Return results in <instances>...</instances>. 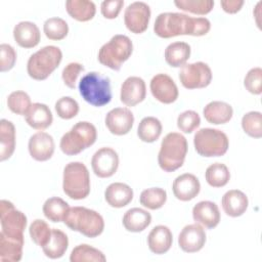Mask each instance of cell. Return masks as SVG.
I'll return each mask as SVG.
<instances>
[{
  "label": "cell",
  "instance_id": "obj_30",
  "mask_svg": "<svg viewBox=\"0 0 262 262\" xmlns=\"http://www.w3.org/2000/svg\"><path fill=\"white\" fill-rule=\"evenodd\" d=\"M66 8L71 17L79 21H88L93 18L96 12L95 4L88 0H68Z\"/></svg>",
  "mask_w": 262,
  "mask_h": 262
},
{
  "label": "cell",
  "instance_id": "obj_31",
  "mask_svg": "<svg viewBox=\"0 0 262 262\" xmlns=\"http://www.w3.org/2000/svg\"><path fill=\"white\" fill-rule=\"evenodd\" d=\"M190 56V46L185 42H173L165 49V60L173 67L178 68L185 64Z\"/></svg>",
  "mask_w": 262,
  "mask_h": 262
},
{
  "label": "cell",
  "instance_id": "obj_8",
  "mask_svg": "<svg viewBox=\"0 0 262 262\" xmlns=\"http://www.w3.org/2000/svg\"><path fill=\"white\" fill-rule=\"evenodd\" d=\"M133 44L129 37L125 35H115L103 44L98 51L99 62L114 71H119L122 64L131 56Z\"/></svg>",
  "mask_w": 262,
  "mask_h": 262
},
{
  "label": "cell",
  "instance_id": "obj_20",
  "mask_svg": "<svg viewBox=\"0 0 262 262\" xmlns=\"http://www.w3.org/2000/svg\"><path fill=\"white\" fill-rule=\"evenodd\" d=\"M192 218L195 223L202 224L208 229H212L220 222L219 208L211 201L199 202L192 209Z\"/></svg>",
  "mask_w": 262,
  "mask_h": 262
},
{
  "label": "cell",
  "instance_id": "obj_13",
  "mask_svg": "<svg viewBox=\"0 0 262 262\" xmlns=\"http://www.w3.org/2000/svg\"><path fill=\"white\" fill-rule=\"evenodd\" d=\"M94 174L100 178L113 176L119 167V156L112 147H101L96 150L91 159Z\"/></svg>",
  "mask_w": 262,
  "mask_h": 262
},
{
  "label": "cell",
  "instance_id": "obj_9",
  "mask_svg": "<svg viewBox=\"0 0 262 262\" xmlns=\"http://www.w3.org/2000/svg\"><path fill=\"white\" fill-rule=\"evenodd\" d=\"M193 145L202 157H221L226 154L229 141L227 135L214 128H202L194 134Z\"/></svg>",
  "mask_w": 262,
  "mask_h": 262
},
{
  "label": "cell",
  "instance_id": "obj_6",
  "mask_svg": "<svg viewBox=\"0 0 262 262\" xmlns=\"http://www.w3.org/2000/svg\"><path fill=\"white\" fill-rule=\"evenodd\" d=\"M63 192L73 200H82L90 193V176L87 167L81 162L66 165L62 176Z\"/></svg>",
  "mask_w": 262,
  "mask_h": 262
},
{
  "label": "cell",
  "instance_id": "obj_49",
  "mask_svg": "<svg viewBox=\"0 0 262 262\" xmlns=\"http://www.w3.org/2000/svg\"><path fill=\"white\" fill-rule=\"evenodd\" d=\"M222 9L227 13H236L241 10L244 5V1L242 0H226L220 2Z\"/></svg>",
  "mask_w": 262,
  "mask_h": 262
},
{
  "label": "cell",
  "instance_id": "obj_14",
  "mask_svg": "<svg viewBox=\"0 0 262 262\" xmlns=\"http://www.w3.org/2000/svg\"><path fill=\"white\" fill-rule=\"evenodd\" d=\"M152 96L162 103H172L178 98V88L174 80L166 74H158L150 81Z\"/></svg>",
  "mask_w": 262,
  "mask_h": 262
},
{
  "label": "cell",
  "instance_id": "obj_44",
  "mask_svg": "<svg viewBox=\"0 0 262 262\" xmlns=\"http://www.w3.org/2000/svg\"><path fill=\"white\" fill-rule=\"evenodd\" d=\"M201 124V118L194 111H185L177 118V127L184 133H191Z\"/></svg>",
  "mask_w": 262,
  "mask_h": 262
},
{
  "label": "cell",
  "instance_id": "obj_28",
  "mask_svg": "<svg viewBox=\"0 0 262 262\" xmlns=\"http://www.w3.org/2000/svg\"><path fill=\"white\" fill-rule=\"evenodd\" d=\"M15 148V128L12 122L2 119L0 121V161L9 159Z\"/></svg>",
  "mask_w": 262,
  "mask_h": 262
},
{
  "label": "cell",
  "instance_id": "obj_40",
  "mask_svg": "<svg viewBox=\"0 0 262 262\" xmlns=\"http://www.w3.org/2000/svg\"><path fill=\"white\" fill-rule=\"evenodd\" d=\"M242 127L246 134L253 138L262 136V115L260 112H249L242 118Z\"/></svg>",
  "mask_w": 262,
  "mask_h": 262
},
{
  "label": "cell",
  "instance_id": "obj_42",
  "mask_svg": "<svg viewBox=\"0 0 262 262\" xmlns=\"http://www.w3.org/2000/svg\"><path fill=\"white\" fill-rule=\"evenodd\" d=\"M174 4L181 10L199 15L209 13L214 7V1L212 0H176Z\"/></svg>",
  "mask_w": 262,
  "mask_h": 262
},
{
  "label": "cell",
  "instance_id": "obj_24",
  "mask_svg": "<svg viewBox=\"0 0 262 262\" xmlns=\"http://www.w3.org/2000/svg\"><path fill=\"white\" fill-rule=\"evenodd\" d=\"M104 199L111 207L123 208L132 201L133 190L128 184L114 182L105 188Z\"/></svg>",
  "mask_w": 262,
  "mask_h": 262
},
{
  "label": "cell",
  "instance_id": "obj_23",
  "mask_svg": "<svg viewBox=\"0 0 262 262\" xmlns=\"http://www.w3.org/2000/svg\"><path fill=\"white\" fill-rule=\"evenodd\" d=\"M223 211L230 217L242 216L248 209V196L238 189H231L224 193L221 200Z\"/></svg>",
  "mask_w": 262,
  "mask_h": 262
},
{
  "label": "cell",
  "instance_id": "obj_26",
  "mask_svg": "<svg viewBox=\"0 0 262 262\" xmlns=\"http://www.w3.org/2000/svg\"><path fill=\"white\" fill-rule=\"evenodd\" d=\"M205 119L214 125L225 124L229 122L233 115V110L230 104L224 101H211L203 110Z\"/></svg>",
  "mask_w": 262,
  "mask_h": 262
},
{
  "label": "cell",
  "instance_id": "obj_41",
  "mask_svg": "<svg viewBox=\"0 0 262 262\" xmlns=\"http://www.w3.org/2000/svg\"><path fill=\"white\" fill-rule=\"evenodd\" d=\"M51 231L52 229L42 219L34 220L29 228V233L32 241L41 248H43L48 243L51 236Z\"/></svg>",
  "mask_w": 262,
  "mask_h": 262
},
{
  "label": "cell",
  "instance_id": "obj_27",
  "mask_svg": "<svg viewBox=\"0 0 262 262\" xmlns=\"http://www.w3.org/2000/svg\"><path fill=\"white\" fill-rule=\"evenodd\" d=\"M151 222V215L141 208H132L123 216V225L131 232L143 231Z\"/></svg>",
  "mask_w": 262,
  "mask_h": 262
},
{
  "label": "cell",
  "instance_id": "obj_48",
  "mask_svg": "<svg viewBox=\"0 0 262 262\" xmlns=\"http://www.w3.org/2000/svg\"><path fill=\"white\" fill-rule=\"evenodd\" d=\"M124 5L123 0H105L101 2L100 11L101 14L108 19L116 18Z\"/></svg>",
  "mask_w": 262,
  "mask_h": 262
},
{
  "label": "cell",
  "instance_id": "obj_4",
  "mask_svg": "<svg viewBox=\"0 0 262 262\" xmlns=\"http://www.w3.org/2000/svg\"><path fill=\"white\" fill-rule=\"evenodd\" d=\"M63 222L70 229L91 238L100 235L104 229L102 216L85 207L70 208Z\"/></svg>",
  "mask_w": 262,
  "mask_h": 262
},
{
  "label": "cell",
  "instance_id": "obj_47",
  "mask_svg": "<svg viewBox=\"0 0 262 262\" xmlns=\"http://www.w3.org/2000/svg\"><path fill=\"white\" fill-rule=\"evenodd\" d=\"M84 71L83 64L79 62H71L66 66L61 73V78L63 83L71 89H75L77 79L81 72Z\"/></svg>",
  "mask_w": 262,
  "mask_h": 262
},
{
  "label": "cell",
  "instance_id": "obj_3",
  "mask_svg": "<svg viewBox=\"0 0 262 262\" xmlns=\"http://www.w3.org/2000/svg\"><path fill=\"white\" fill-rule=\"evenodd\" d=\"M78 88L82 98L93 106H103L112 99L111 80L98 72L86 74L80 80Z\"/></svg>",
  "mask_w": 262,
  "mask_h": 262
},
{
  "label": "cell",
  "instance_id": "obj_45",
  "mask_svg": "<svg viewBox=\"0 0 262 262\" xmlns=\"http://www.w3.org/2000/svg\"><path fill=\"white\" fill-rule=\"evenodd\" d=\"M245 88L252 94L259 95L262 92V70L261 68L251 69L245 79H244Z\"/></svg>",
  "mask_w": 262,
  "mask_h": 262
},
{
  "label": "cell",
  "instance_id": "obj_11",
  "mask_svg": "<svg viewBox=\"0 0 262 262\" xmlns=\"http://www.w3.org/2000/svg\"><path fill=\"white\" fill-rule=\"evenodd\" d=\"M179 80L186 89L205 88L212 81V71L203 61L185 63L179 71Z\"/></svg>",
  "mask_w": 262,
  "mask_h": 262
},
{
  "label": "cell",
  "instance_id": "obj_36",
  "mask_svg": "<svg viewBox=\"0 0 262 262\" xmlns=\"http://www.w3.org/2000/svg\"><path fill=\"white\" fill-rule=\"evenodd\" d=\"M205 177L210 186L222 187L228 183L230 179V173L226 165L222 163H214L207 168Z\"/></svg>",
  "mask_w": 262,
  "mask_h": 262
},
{
  "label": "cell",
  "instance_id": "obj_17",
  "mask_svg": "<svg viewBox=\"0 0 262 262\" xmlns=\"http://www.w3.org/2000/svg\"><path fill=\"white\" fill-rule=\"evenodd\" d=\"M54 140L51 135L46 132L39 131L33 134L28 143V148L31 157L39 162L49 160L54 152Z\"/></svg>",
  "mask_w": 262,
  "mask_h": 262
},
{
  "label": "cell",
  "instance_id": "obj_7",
  "mask_svg": "<svg viewBox=\"0 0 262 262\" xmlns=\"http://www.w3.org/2000/svg\"><path fill=\"white\" fill-rule=\"evenodd\" d=\"M61 59L62 52L58 47L45 46L30 56L27 63L28 74L34 80H45L58 68Z\"/></svg>",
  "mask_w": 262,
  "mask_h": 262
},
{
  "label": "cell",
  "instance_id": "obj_32",
  "mask_svg": "<svg viewBox=\"0 0 262 262\" xmlns=\"http://www.w3.org/2000/svg\"><path fill=\"white\" fill-rule=\"evenodd\" d=\"M24 239L8 238L0 235V261L17 262L23 257Z\"/></svg>",
  "mask_w": 262,
  "mask_h": 262
},
{
  "label": "cell",
  "instance_id": "obj_1",
  "mask_svg": "<svg viewBox=\"0 0 262 262\" xmlns=\"http://www.w3.org/2000/svg\"><path fill=\"white\" fill-rule=\"evenodd\" d=\"M211 29L206 17H191L179 12L160 13L154 25V32L161 38H172L179 35L204 36Z\"/></svg>",
  "mask_w": 262,
  "mask_h": 262
},
{
  "label": "cell",
  "instance_id": "obj_19",
  "mask_svg": "<svg viewBox=\"0 0 262 262\" xmlns=\"http://www.w3.org/2000/svg\"><path fill=\"white\" fill-rule=\"evenodd\" d=\"M172 190L176 199L187 202L194 199L199 194L201 184L196 176L190 173H184L175 178L173 181Z\"/></svg>",
  "mask_w": 262,
  "mask_h": 262
},
{
  "label": "cell",
  "instance_id": "obj_46",
  "mask_svg": "<svg viewBox=\"0 0 262 262\" xmlns=\"http://www.w3.org/2000/svg\"><path fill=\"white\" fill-rule=\"evenodd\" d=\"M16 61V52L14 48L6 43L0 45V71L7 72L14 67Z\"/></svg>",
  "mask_w": 262,
  "mask_h": 262
},
{
  "label": "cell",
  "instance_id": "obj_33",
  "mask_svg": "<svg viewBox=\"0 0 262 262\" xmlns=\"http://www.w3.org/2000/svg\"><path fill=\"white\" fill-rule=\"evenodd\" d=\"M42 210L44 216L48 220L52 222H61L64 220L70 210V206L62 199L52 196L45 201Z\"/></svg>",
  "mask_w": 262,
  "mask_h": 262
},
{
  "label": "cell",
  "instance_id": "obj_5",
  "mask_svg": "<svg viewBox=\"0 0 262 262\" xmlns=\"http://www.w3.org/2000/svg\"><path fill=\"white\" fill-rule=\"evenodd\" d=\"M97 137V131L93 124L81 121L76 123L69 132L62 135L59 147L67 156H75L91 146Z\"/></svg>",
  "mask_w": 262,
  "mask_h": 262
},
{
  "label": "cell",
  "instance_id": "obj_21",
  "mask_svg": "<svg viewBox=\"0 0 262 262\" xmlns=\"http://www.w3.org/2000/svg\"><path fill=\"white\" fill-rule=\"evenodd\" d=\"M13 38L23 48H33L40 42V31L32 21H20L13 29Z\"/></svg>",
  "mask_w": 262,
  "mask_h": 262
},
{
  "label": "cell",
  "instance_id": "obj_16",
  "mask_svg": "<svg viewBox=\"0 0 262 262\" xmlns=\"http://www.w3.org/2000/svg\"><path fill=\"white\" fill-rule=\"evenodd\" d=\"M104 121L112 134L125 135L133 126L134 116L127 107H116L106 114Z\"/></svg>",
  "mask_w": 262,
  "mask_h": 262
},
{
  "label": "cell",
  "instance_id": "obj_22",
  "mask_svg": "<svg viewBox=\"0 0 262 262\" xmlns=\"http://www.w3.org/2000/svg\"><path fill=\"white\" fill-rule=\"evenodd\" d=\"M173 243V235L169 227L165 225H157L155 226L148 236H147V245L149 250L157 255L167 253Z\"/></svg>",
  "mask_w": 262,
  "mask_h": 262
},
{
  "label": "cell",
  "instance_id": "obj_2",
  "mask_svg": "<svg viewBox=\"0 0 262 262\" xmlns=\"http://www.w3.org/2000/svg\"><path fill=\"white\" fill-rule=\"evenodd\" d=\"M187 140L177 132L168 133L161 143L158 155V163L165 172H173L179 169L187 154Z\"/></svg>",
  "mask_w": 262,
  "mask_h": 262
},
{
  "label": "cell",
  "instance_id": "obj_29",
  "mask_svg": "<svg viewBox=\"0 0 262 262\" xmlns=\"http://www.w3.org/2000/svg\"><path fill=\"white\" fill-rule=\"evenodd\" d=\"M69 238L67 234L57 228H52L51 236L48 243L42 248L46 257L50 259H58L62 257L68 249Z\"/></svg>",
  "mask_w": 262,
  "mask_h": 262
},
{
  "label": "cell",
  "instance_id": "obj_15",
  "mask_svg": "<svg viewBox=\"0 0 262 262\" xmlns=\"http://www.w3.org/2000/svg\"><path fill=\"white\" fill-rule=\"evenodd\" d=\"M206 244V232L199 224H188L183 227L178 236V245L183 252L195 253Z\"/></svg>",
  "mask_w": 262,
  "mask_h": 262
},
{
  "label": "cell",
  "instance_id": "obj_12",
  "mask_svg": "<svg viewBox=\"0 0 262 262\" xmlns=\"http://www.w3.org/2000/svg\"><path fill=\"white\" fill-rule=\"evenodd\" d=\"M150 19L149 6L141 1H136L127 6L124 13V23L126 28L134 33L141 34L147 27Z\"/></svg>",
  "mask_w": 262,
  "mask_h": 262
},
{
  "label": "cell",
  "instance_id": "obj_35",
  "mask_svg": "<svg viewBox=\"0 0 262 262\" xmlns=\"http://www.w3.org/2000/svg\"><path fill=\"white\" fill-rule=\"evenodd\" d=\"M71 262H104V254L89 245L82 244L75 247L70 255Z\"/></svg>",
  "mask_w": 262,
  "mask_h": 262
},
{
  "label": "cell",
  "instance_id": "obj_39",
  "mask_svg": "<svg viewBox=\"0 0 262 262\" xmlns=\"http://www.w3.org/2000/svg\"><path fill=\"white\" fill-rule=\"evenodd\" d=\"M31 105V98L25 91H13L7 97V106L13 114L26 116Z\"/></svg>",
  "mask_w": 262,
  "mask_h": 262
},
{
  "label": "cell",
  "instance_id": "obj_10",
  "mask_svg": "<svg viewBox=\"0 0 262 262\" xmlns=\"http://www.w3.org/2000/svg\"><path fill=\"white\" fill-rule=\"evenodd\" d=\"M0 235L8 238L24 239L27 217L23 212L16 210L13 204L7 200H1L0 202Z\"/></svg>",
  "mask_w": 262,
  "mask_h": 262
},
{
  "label": "cell",
  "instance_id": "obj_43",
  "mask_svg": "<svg viewBox=\"0 0 262 262\" xmlns=\"http://www.w3.org/2000/svg\"><path fill=\"white\" fill-rule=\"evenodd\" d=\"M55 112L58 115L59 118L64 120H70L76 117L79 113V104L78 102L70 97V96H63L59 98L55 102Z\"/></svg>",
  "mask_w": 262,
  "mask_h": 262
},
{
  "label": "cell",
  "instance_id": "obj_34",
  "mask_svg": "<svg viewBox=\"0 0 262 262\" xmlns=\"http://www.w3.org/2000/svg\"><path fill=\"white\" fill-rule=\"evenodd\" d=\"M162 134V124L155 117L143 118L137 128V135L143 142L151 143L159 139Z\"/></svg>",
  "mask_w": 262,
  "mask_h": 262
},
{
  "label": "cell",
  "instance_id": "obj_37",
  "mask_svg": "<svg viewBox=\"0 0 262 262\" xmlns=\"http://www.w3.org/2000/svg\"><path fill=\"white\" fill-rule=\"evenodd\" d=\"M139 201L143 207L149 210H158L165 205L167 201V192L160 187L147 188L140 193Z\"/></svg>",
  "mask_w": 262,
  "mask_h": 262
},
{
  "label": "cell",
  "instance_id": "obj_38",
  "mask_svg": "<svg viewBox=\"0 0 262 262\" xmlns=\"http://www.w3.org/2000/svg\"><path fill=\"white\" fill-rule=\"evenodd\" d=\"M43 31L48 39L58 41L66 38L69 33V26L67 21L60 17H50L45 20Z\"/></svg>",
  "mask_w": 262,
  "mask_h": 262
},
{
  "label": "cell",
  "instance_id": "obj_25",
  "mask_svg": "<svg viewBox=\"0 0 262 262\" xmlns=\"http://www.w3.org/2000/svg\"><path fill=\"white\" fill-rule=\"evenodd\" d=\"M53 121L50 108L40 102H35L31 105L26 115V122L28 125L36 130H44L48 128Z\"/></svg>",
  "mask_w": 262,
  "mask_h": 262
},
{
  "label": "cell",
  "instance_id": "obj_18",
  "mask_svg": "<svg viewBox=\"0 0 262 262\" xmlns=\"http://www.w3.org/2000/svg\"><path fill=\"white\" fill-rule=\"evenodd\" d=\"M146 86L143 79L139 77H128L121 86L120 98L127 106H134L144 100Z\"/></svg>",
  "mask_w": 262,
  "mask_h": 262
}]
</instances>
